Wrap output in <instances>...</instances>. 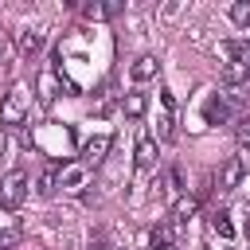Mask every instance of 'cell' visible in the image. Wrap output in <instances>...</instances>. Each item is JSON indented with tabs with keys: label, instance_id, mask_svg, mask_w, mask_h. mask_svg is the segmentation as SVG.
<instances>
[{
	"label": "cell",
	"instance_id": "obj_1",
	"mask_svg": "<svg viewBox=\"0 0 250 250\" xmlns=\"http://www.w3.org/2000/svg\"><path fill=\"white\" fill-rule=\"evenodd\" d=\"M23 199H27V172H8L0 180V207L4 211H16Z\"/></svg>",
	"mask_w": 250,
	"mask_h": 250
},
{
	"label": "cell",
	"instance_id": "obj_2",
	"mask_svg": "<svg viewBox=\"0 0 250 250\" xmlns=\"http://www.w3.org/2000/svg\"><path fill=\"white\" fill-rule=\"evenodd\" d=\"M27 102H31L27 86H12L8 98H4V105H0V125H20L23 113H27Z\"/></svg>",
	"mask_w": 250,
	"mask_h": 250
},
{
	"label": "cell",
	"instance_id": "obj_3",
	"mask_svg": "<svg viewBox=\"0 0 250 250\" xmlns=\"http://www.w3.org/2000/svg\"><path fill=\"white\" fill-rule=\"evenodd\" d=\"M238 105V94H215L207 105H203V117H207V125H223L227 117H230V109Z\"/></svg>",
	"mask_w": 250,
	"mask_h": 250
},
{
	"label": "cell",
	"instance_id": "obj_4",
	"mask_svg": "<svg viewBox=\"0 0 250 250\" xmlns=\"http://www.w3.org/2000/svg\"><path fill=\"white\" fill-rule=\"evenodd\" d=\"M109 145H113V141H109V133H98V137H90V141L82 145V164H86V168L102 164V160H105V152H109Z\"/></svg>",
	"mask_w": 250,
	"mask_h": 250
},
{
	"label": "cell",
	"instance_id": "obj_5",
	"mask_svg": "<svg viewBox=\"0 0 250 250\" xmlns=\"http://www.w3.org/2000/svg\"><path fill=\"white\" fill-rule=\"evenodd\" d=\"M242 176H246V164H242L238 156H230V160L219 168V191H234V188L242 184Z\"/></svg>",
	"mask_w": 250,
	"mask_h": 250
},
{
	"label": "cell",
	"instance_id": "obj_6",
	"mask_svg": "<svg viewBox=\"0 0 250 250\" xmlns=\"http://www.w3.org/2000/svg\"><path fill=\"white\" fill-rule=\"evenodd\" d=\"M172 238H176V223H156L152 234H148V246L152 250H172Z\"/></svg>",
	"mask_w": 250,
	"mask_h": 250
},
{
	"label": "cell",
	"instance_id": "obj_7",
	"mask_svg": "<svg viewBox=\"0 0 250 250\" xmlns=\"http://www.w3.org/2000/svg\"><path fill=\"white\" fill-rule=\"evenodd\" d=\"M82 12H86V20H113V16L125 12V4H121V0H109V4H86Z\"/></svg>",
	"mask_w": 250,
	"mask_h": 250
},
{
	"label": "cell",
	"instance_id": "obj_8",
	"mask_svg": "<svg viewBox=\"0 0 250 250\" xmlns=\"http://www.w3.org/2000/svg\"><path fill=\"white\" fill-rule=\"evenodd\" d=\"M156 70H160V62L152 59V55H141L133 66H129V74H133V82H148V78H156Z\"/></svg>",
	"mask_w": 250,
	"mask_h": 250
},
{
	"label": "cell",
	"instance_id": "obj_9",
	"mask_svg": "<svg viewBox=\"0 0 250 250\" xmlns=\"http://www.w3.org/2000/svg\"><path fill=\"white\" fill-rule=\"evenodd\" d=\"M133 160H137V168H156V141H152V137H141Z\"/></svg>",
	"mask_w": 250,
	"mask_h": 250
},
{
	"label": "cell",
	"instance_id": "obj_10",
	"mask_svg": "<svg viewBox=\"0 0 250 250\" xmlns=\"http://www.w3.org/2000/svg\"><path fill=\"white\" fill-rule=\"evenodd\" d=\"M145 109H148V98H145V94L133 90V94L121 98V113H125V117H145Z\"/></svg>",
	"mask_w": 250,
	"mask_h": 250
},
{
	"label": "cell",
	"instance_id": "obj_11",
	"mask_svg": "<svg viewBox=\"0 0 250 250\" xmlns=\"http://www.w3.org/2000/svg\"><path fill=\"white\" fill-rule=\"evenodd\" d=\"M86 184V164H66L59 172V188H82Z\"/></svg>",
	"mask_w": 250,
	"mask_h": 250
},
{
	"label": "cell",
	"instance_id": "obj_12",
	"mask_svg": "<svg viewBox=\"0 0 250 250\" xmlns=\"http://www.w3.org/2000/svg\"><path fill=\"white\" fill-rule=\"evenodd\" d=\"M195 207H199V199H195V195H180V199H176V207H172V223L180 227L184 219H191V215H195Z\"/></svg>",
	"mask_w": 250,
	"mask_h": 250
},
{
	"label": "cell",
	"instance_id": "obj_13",
	"mask_svg": "<svg viewBox=\"0 0 250 250\" xmlns=\"http://www.w3.org/2000/svg\"><path fill=\"white\" fill-rule=\"evenodd\" d=\"M211 230H215L219 238H230V234H234V223H230V215H227V211H215V215H211Z\"/></svg>",
	"mask_w": 250,
	"mask_h": 250
},
{
	"label": "cell",
	"instance_id": "obj_14",
	"mask_svg": "<svg viewBox=\"0 0 250 250\" xmlns=\"http://www.w3.org/2000/svg\"><path fill=\"white\" fill-rule=\"evenodd\" d=\"M223 51L230 55V62H246V66H250V47H246V43H238V39H227V43H223Z\"/></svg>",
	"mask_w": 250,
	"mask_h": 250
},
{
	"label": "cell",
	"instance_id": "obj_15",
	"mask_svg": "<svg viewBox=\"0 0 250 250\" xmlns=\"http://www.w3.org/2000/svg\"><path fill=\"white\" fill-rule=\"evenodd\" d=\"M43 47V31H23L20 35V55H35Z\"/></svg>",
	"mask_w": 250,
	"mask_h": 250
},
{
	"label": "cell",
	"instance_id": "obj_16",
	"mask_svg": "<svg viewBox=\"0 0 250 250\" xmlns=\"http://www.w3.org/2000/svg\"><path fill=\"white\" fill-rule=\"evenodd\" d=\"M223 78H227L230 86H238V82H246V78H250V66H246V62H227Z\"/></svg>",
	"mask_w": 250,
	"mask_h": 250
},
{
	"label": "cell",
	"instance_id": "obj_17",
	"mask_svg": "<svg viewBox=\"0 0 250 250\" xmlns=\"http://www.w3.org/2000/svg\"><path fill=\"white\" fill-rule=\"evenodd\" d=\"M55 78H59V70H47V74L39 78V98H43V102L55 98Z\"/></svg>",
	"mask_w": 250,
	"mask_h": 250
},
{
	"label": "cell",
	"instance_id": "obj_18",
	"mask_svg": "<svg viewBox=\"0 0 250 250\" xmlns=\"http://www.w3.org/2000/svg\"><path fill=\"white\" fill-rule=\"evenodd\" d=\"M55 188H59V172L47 168V172L39 176V195H55Z\"/></svg>",
	"mask_w": 250,
	"mask_h": 250
},
{
	"label": "cell",
	"instance_id": "obj_19",
	"mask_svg": "<svg viewBox=\"0 0 250 250\" xmlns=\"http://www.w3.org/2000/svg\"><path fill=\"white\" fill-rule=\"evenodd\" d=\"M230 20L246 27V23H250V0H238V4H230Z\"/></svg>",
	"mask_w": 250,
	"mask_h": 250
},
{
	"label": "cell",
	"instance_id": "obj_20",
	"mask_svg": "<svg viewBox=\"0 0 250 250\" xmlns=\"http://www.w3.org/2000/svg\"><path fill=\"white\" fill-rule=\"evenodd\" d=\"M16 242H20V230H12V227H8V230H0V250H12Z\"/></svg>",
	"mask_w": 250,
	"mask_h": 250
},
{
	"label": "cell",
	"instance_id": "obj_21",
	"mask_svg": "<svg viewBox=\"0 0 250 250\" xmlns=\"http://www.w3.org/2000/svg\"><path fill=\"white\" fill-rule=\"evenodd\" d=\"M172 137V117H160L156 121V141H168Z\"/></svg>",
	"mask_w": 250,
	"mask_h": 250
},
{
	"label": "cell",
	"instance_id": "obj_22",
	"mask_svg": "<svg viewBox=\"0 0 250 250\" xmlns=\"http://www.w3.org/2000/svg\"><path fill=\"white\" fill-rule=\"evenodd\" d=\"M238 133H242V141H250V113H246V121H242V129H238Z\"/></svg>",
	"mask_w": 250,
	"mask_h": 250
},
{
	"label": "cell",
	"instance_id": "obj_23",
	"mask_svg": "<svg viewBox=\"0 0 250 250\" xmlns=\"http://www.w3.org/2000/svg\"><path fill=\"white\" fill-rule=\"evenodd\" d=\"M4 148H8V133H4V125H0V156H4Z\"/></svg>",
	"mask_w": 250,
	"mask_h": 250
},
{
	"label": "cell",
	"instance_id": "obj_24",
	"mask_svg": "<svg viewBox=\"0 0 250 250\" xmlns=\"http://www.w3.org/2000/svg\"><path fill=\"white\" fill-rule=\"evenodd\" d=\"M246 238H250V207H246Z\"/></svg>",
	"mask_w": 250,
	"mask_h": 250
},
{
	"label": "cell",
	"instance_id": "obj_25",
	"mask_svg": "<svg viewBox=\"0 0 250 250\" xmlns=\"http://www.w3.org/2000/svg\"><path fill=\"white\" fill-rule=\"evenodd\" d=\"M172 250H176V246H172Z\"/></svg>",
	"mask_w": 250,
	"mask_h": 250
}]
</instances>
